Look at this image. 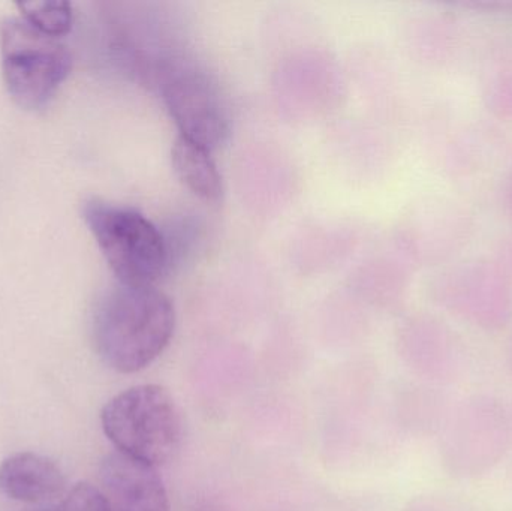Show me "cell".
Instances as JSON below:
<instances>
[{
	"label": "cell",
	"instance_id": "1",
	"mask_svg": "<svg viewBox=\"0 0 512 511\" xmlns=\"http://www.w3.org/2000/svg\"><path fill=\"white\" fill-rule=\"evenodd\" d=\"M176 309L156 287L117 282L102 294L93 312L92 333L102 362L120 374L152 365L170 345Z\"/></svg>",
	"mask_w": 512,
	"mask_h": 511
},
{
	"label": "cell",
	"instance_id": "2",
	"mask_svg": "<svg viewBox=\"0 0 512 511\" xmlns=\"http://www.w3.org/2000/svg\"><path fill=\"white\" fill-rule=\"evenodd\" d=\"M101 425L116 452L155 468L173 459L182 444V414L159 384H141L111 398Z\"/></svg>",
	"mask_w": 512,
	"mask_h": 511
},
{
	"label": "cell",
	"instance_id": "3",
	"mask_svg": "<svg viewBox=\"0 0 512 511\" xmlns=\"http://www.w3.org/2000/svg\"><path fill=\"white\" fill-rule=\"evenodd\" d=\"M83 218L120 284L156 287L167 273L170 254L150 219L101 198L84 201Z\"/></svg>",
	"mask_w": 512,
	"mask_h": 511
},
{
	"label": "cell",
	"instance_id": "4",
	"mask_svg": "<svg viewBox=\"0 0 512 511\" xmlns=\"http://www.w3.org/2000/svg\"><path fill=\"white\" fill-rule=\"evenodd\" d=\"M3 80L15 104L41 110L50 104L71 72L65 45L42 35L23 18H8L0 26Z\"/></svg>",
	"mask_w": 512,
	"mask_h": 511
},
{
	"label": "cell",
	"instance_id": "5",
	"mask_svg": "<svg viewBox=\"0 0 512 511\" xmlns=\"http://www.w3.org/2000/svg\"><path fill=\"white\" fill-rule=\"evenodd\" d=\"M162 99L182 137L218 149L231 135V114L219 84L191 66L174 68L161 84Z\"/></svg>",
	"mask_w": 512,
	"mask_h": 511
},
{
	"label": "cell",
	"instance_id": "6",
	"mask_svg": "<svg viewBox=\"0 0 512 511\" xmlns=\"http://www.w3.org/2000/svg\"><path fill=\"white\" fill-rule=\"evenodd\" d=\"M99 477L111 511H171L164 480L152 465L114 452L102 461Z\"/></svg>",
	"mask_w": 512,
	"mask_h": 511
},
{
	"label": "cell",
	"instance_id": "7",
	"mask_svg": "<svg viewBox=\"0 0 512 511\" xmlns=\"http://www.w3.org/2000/svg\"><path fill=\"white\" fill-rule=\"evenodd\" d=\"M0 492L18 503H50L66 494V477L47 456L15 453L0 464Z\"/></svg>",
	"mask_w": 512,
	"mask_h": 511
},
{
	"label": "cell",
	"instance_id": "8",
	"mask_svg": "<svg viewBox=\"0 0 512 511\" xmlns=\"http://www.w3.org/2000/svg\"><path fill=\"white\" fill-rule=\"evenodd\" d=\"M171 162L180 182L192 194L204 201L221 200L224 183L212 150L179 135L171 149Z\"/></svg>",
	"mask_w": 512,
	"mask_h": 511
},
{
	"label": "cell",
	"instance_id": "9",
	"mask_svg": "<svg viewBox=\"0 0 512 511\" xmlns=\"http://www.w3.org/2000/svg\"><path fill=\"white\" fill-rule=\"evenodd\" d=\"M23 20L50 38L66 35L72 27V5L69 2L17 3Z\"/></svg>",
	"mask_w": 512,
	"mask_h": 511
},
{
	"label": "cell",
	"instance_id": "10",
	"mask_svg": "<svg viewBox=\"0 0 512 511\" xmlns=\"http://www.w3.org/2000/svg\"><path fill=\"white\" fill-rule=\"evenodd\" d=\"M36 511H111L104 492L90 483H78L63 495L59 503Z\"/></svg>",
	"mask_w": 512,
	"mask_h": 511
}]
</instances>
